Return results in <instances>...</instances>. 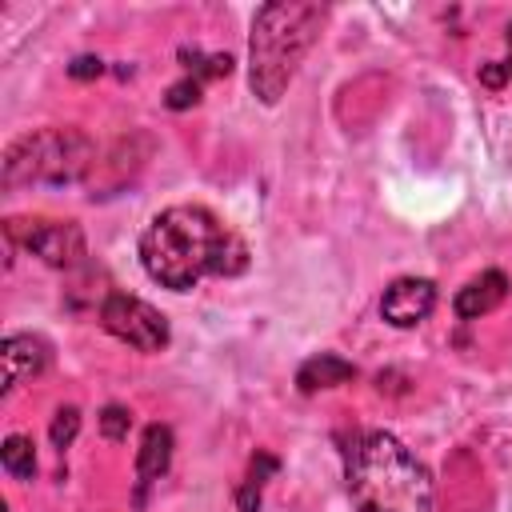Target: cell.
I'll return each mask as SVG.
<instances>
[{
  "mask_svg": "<svg viewBox=\"0 0 512 512\" xmlns=\"http://www.w3.org/2000/svg\"><path fill=\"white\" fill-rule=\"evenodd\" d=\"M144 272L172 288L188 292L204 276H236L248 264V248L236 232H228L208 208L200 204H172L140 236Z\"/></svg>",
  "mask_w": 512,
  "mask_h": 512,
  "instance_id": "6da1fadb",
  "label": "cell"
},
{
  "mask_svg": "<svg viewBox=\"0 0 512 512\" xmlns=\"http://www.w3.org/2000/svg\"><path fill=\"white\" fill-rule=\"evenodd\" d=\"M344 480L360 512H432L428 468L388 432H360L348 440Z\"/></svg>",
  "mask_w": 512,
  "mask_h": 512,
  "instance_id": "7a4b0ae2",
  "label": "cell"
},
{
  "mask_svg": "<svg viewBox=\"0 0 512 512\" xmlns=\"http://www.w3.org/2000/svg\"><path fill=\"white\" fill-rule=\"evenodd\" d=\"M320 24H324V8L304 0H276L256 12L248 40V80L264 104H276L284 96L300 60L320 36Z\"/></svg>",
  "mask_w": 512,
  "mask_h": 512,
  "instance_id": "3957f363",
  "label": "cell"
},
{
  "mask_svg": "<svg viewBox=\"0 0 512 512\" xmlns=\"http://www.w3.org/2000/svg\"><path fill=\"white\" fill-rule=\"evenodd\" d=\"M92 168V140L76 128H44L20 136L4 156V184H72Z\"/></svg>",
  "mask_w": 512,
  "mask_h": 512,
  "instance_id": "277c9868",
  "label": "cell"
},
{
  "mask_svg": "<svg viewBox=\"0 0 512 512\" xmlns=\"http://www.w3.org/2000/svg\"><path fill=\"white\" fill-rule=\"evenodd\" d=\"M100 324L116 340H124V344H132L140 352H160L168 344V320L152 304H144L136 296H124V292H112L100 304Z\"/></svg>",
  "mask_w": 512,
  "mask_h": 512,
  "instance_id": "5b68a950",
  "label": "cell"
},
{
  "mask_svg": "<svg viewBox=\"0 0 512 512\" xmlns=\"http://www.w3.org/2000/svg\"><path fill=\"white\" fill-rule=\"evenodd\" d=\"M8 236L52 268H72L84 256V232L72 220H12Z\"/></svg>",
  "mask_w": 512,
  "mask_h": 512,
  "instance_id": "8992f818",
  "label": "cell"
},
{
  "mask_svg": "<svg viewBox=\"0 0 512 512\" xmlns=\"http://www.w3.org/2000/svg\"><path fill=\"white\" fill-rule=\"evenodd\" d=\"M432 304H436L432 280H424V276H400V280H392L384 288L380 312H384V320L392 328H416L420 320H428Z\"/></svg>",
  "mask_w": 512,
  "mask_h": 512,
  "instance_id": "52a82bcc",
  "label": "cell"
},
{
  "mask_svg": "<svg viewBox=\"0 0 512 512\" xmlns=\"http://www.w3.org/2000/svg\"><path fill=\"white\" fill-rule=\"evenodd\" d=\"M4 392H12L16 384H24V380H32V376H40L44 372V364H48V344L40 340V336H28V332H16V336H8L4 340Z\"/></svg>",
  "mask_w": 512,
  "mask_h": 512,
  "instance_id": "ba28073f",
  "label": "cell"
},
{
  "mask_svg": "<svg viewBox=\"0 0 512 512\" xmlns=\"http://www.w3.org/2000/svg\"><path fill=\"white\" fill-rule=\"evenodd\" d=\"M504 296H508V276L496 272V268H488V272L472 276V280L456 292V316H464V320H480V316H488L492 308H500Z\"/></svg>",
  "mask_w": 512,
  "mask_h": 512,
  "instance_id": "9c48e42d",
  "label": "cell"
},
{
  "mask_svg": "<svg viewBox=\"0 0 512 512\" xmlns=\"http://www.w3.org/2000/svg\"><path fill=\"white\" fill-rule=\"evenodd\" d=\"M356 376V368L348 364V360H340V356H332V352H320V356H312V360H304L300 364V372H296V384H300V392H320V388H336V384H348Z\"/></svg>",
  "mask_w": 512,
  "mask_h": 512,
  "instance_id": "30bf717a",
  "label": "cell"
},
{
  "mask_svg": "<svg viewBox=\"0 0 512 512\" xmlns=\"http://www.w3.org/2000/svg\"><path fill=\"white\" fill-rule=\"evenodd\" d=\"M168 460H172V432H168L164 424H148V428H144V440H140V452H136L140 484L164 476V472H168Z\"/></svg>",
  "mask_w": 512,
  "mask_h": 512,
  "instance_id": "8fae6325",
  "label": "cell"
},
{
  "mask_svg": "<svg viewBox=\"0 0 512 512\" xmlns=\"http://www.w3.org/2000/svg\"><path fill=\"white\" fill-rule=\"evenodd\" d=\"M0 464L12 480H32L36 476V452H32V440L28 436H8L4 448H0Z\"/></svg>",
  "mask_w": 512,
  "mask_h": 512,
  "instance_id": "7c38bea8",
  "label": "cell"
},
{
  "mask_svg": "<svg viewBox=\"0 0 512 512\" xmlns=\"http://www.w3.org/2000/svg\"><path fill=\"white\" fill-rule=\"evenodd\" d=\"M76 432H80V412L76 408H60L52 416V444L56 448H68L76 440Z\"/></svg>",
  "mask_w": 512,
  "mask_h": 512,
  "instance_id": "4fadbf2b",
  "label": "cell"
},
{
  "mask_svg": "<svg viewBox=\"0 0 512 512\" xmlns=\"http://www.w3.org/2000/svg\"><path fill=\"white\" fill-rule=\"evenodd\" d=\"M128 428H132V416H128V408H120V404H108V408L100 412V432H104L108 440H124V436H128Z\"/></svg>",
  "mask_w": 512,
  "mask_h": 512,
  "instance_id": "5bb4252c",
  "label": "cell"
},
{
  "mask_svg": "<svg viewBox=\"0 0 512 512\" xmlns=\"http://www.w3.org/2000/svg\"><path fill=\"white\" fill-rule=\"evenodd\" d=\"M196 100H200V80L196 76H188V80L168 88V108H192Z\"/></svg>",
  "mask_w": 512,
  "mask_h": 512,
  "instance_id": "9a60e30c",
  "label": "cell"
},
{
  "mask_svg": "<svg viewBox=\"0 0 512 512\" xmlns=\"http://www.w3.org/2000/svg\"><path fill=\"white\" fill-rule=\"evenodd\" d=\"M100 68H104V64H100L96 56H80V60H72L68 72H72L76 80H88V76H100Z\"/></svg>",
  "mask_w": 512,
  "mask_h": 512,
  "instance_id": "2e32d148",
  "label": "cell"
},
{
  "mask_svg": "<svg viewBox=\"0 0 512 512\" xmlns=\"http://www.w3.org/2000/svg\"><path fill=\"white\" fill-rule=\"evenodd\" d=\"M500 68H504V76L512 80V24H508V60H500Z\"/></svg>",
  "mask_w": 512,
  "mask_h": 512,
  "instance_id": "e0dca14e",
  "label": "cell"
}]
</instances>
